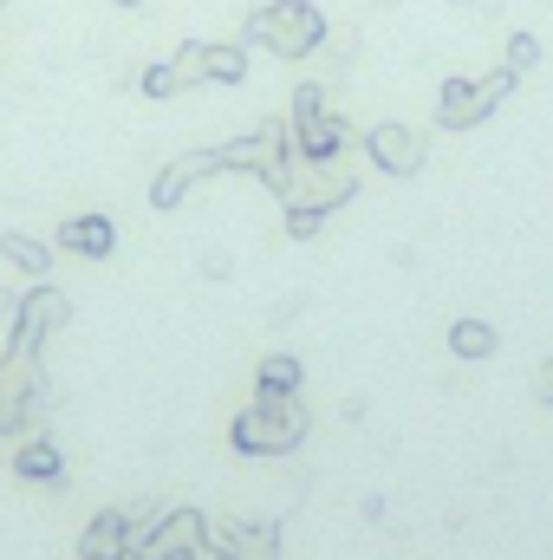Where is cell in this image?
<instances>
[{
  "label": "cell",
  "mask_w": 553,
  "mask_h": 560,
  "mask_svg": "<svg viewBox=\"0 0 553 560\" xmlns=\"http://www.w3.org/2000/svg\"><path fill=\"white\" fill-rule=\"evenodd\" d=\"M515 98V72L502 66V72H489V79H443V92H436V125L443 131H475L482 118H495L502 105Z\"/></svg>",
  "instance_id": "4"
},
{
  "label": "cell",
  "mask_w": 553,
  "mask_h": 560,
  "mask_svg": "<svg viewBox=\"0 0 553 560\" xmlns=\"http://www.w3.org/2000/svg\"><path fill=\"white\" fill-rule=\"evenodd\" d=\"M143 528H150V522L131 515V509H105V515L85 522V535H79V560H131V548H138Z\"/></svg>",
  "instance_id": "7"
},
{
  "label": "cell",
  "mask_w": 553,
  "mask_h": 560,
  "mask_svg": "<svg viewBox=\"0 0 553 560\" xmlns=\"http://www.w3.org/2000/svg\"><path fill=\"white\" fill-rule=\"evenodd\" d=\"M248 79V52L242 46H209V85H242Z\"/></svg>",
  "instance_id": "18"
},
{
  "label": "cell",
  "mask_w": 553,
  "mask_h": 560,
  "mask_svg": "<svg viewBox=\"0 0 553 560\" xmlns=\"http://www.w3.org/2000/svg\"><path fill=\"white\" fill-rule=\"evenodd\" d=\"M138 92H143V98H176V92H183V79H176V66H169V59H150V66L138 72Z\"/></svg>",
  "instance_id": "19"
},
{
  "label": "cell",
  "mask_w": 553,
  "mask_h": 560,
  "mask_svg": "<svg viewBox=\"0 0 553 560\" xmlns=\"http://www.w3.org/2000/svg\"><path fill=\"white\" fill-rule=\"evenodd\" d=\"M299 385H306V365H299L293 352H268L261 372H255V392H261V398H293Z\"/></svg>",
  "instance_id": "14"
},
{
  "label": "cell",
  "mask_w": 553,
  "mask_h": 560,
  "mask_svg": "<svg viewBox=\"0 0 553 560\" xmlns=\"http://www.w3.org/2000/svg\"><path fill=\"white\" fill-rule=\"evenodd\" d=\"M0 255H7L26 280H46V268H52V248H46L39 235H20V229H7V235H0Z\"/></svg>",
  "instance_id": "15"
},
{
  "label": "cell",
  "mask_w": 553,
  "mask_h": 560,
  "mask_svg": "<svg viewBox=\"0 0 553 560\" xmlns=\"http://www.w3.org/2000/svg\"><path fill=\"white\" fill-rule=\"evenodd\" d=\"M59 248L66 255H85V261H105L111 248H118V229H111V215H66L59 222Z\"/></svg>",
  "instance_id": "11"
},
{
  "label": "cell",
  "mask_w": 553,
  "mask_h": 560,
  "mask_svg": "<svg viewBox=\"0 0 553 560\" xmlns=\"http://www.w3.org/2000/svg\"><path fill=\"white\" fill-rule=\"evenodd\" d=\"M534 398H541V405H553V359L534 372Z\"/></svg>",
  "instance_id": "23"
},
{
  "label": "cell",
  "mask_w": 553,
  "mask_h": 560,
  "mask_svg": "<svg viewBox=\"0 0 553 560\" xmlns=\"http://www.w3.org/2000/svg\"><path fill=\"white\" fill-rule=\"evenodd\" d=\"M358 143L385 176H416L423 170V131H411V125H372Z\"/></svg>",
  "instance_id": "8"
},
{
  "label": "cell",
  "mask_w": 553,
  "mask_h": 560,
  "mask_svg": "<svg viewBox=\"0 0 553 560\" xmlns=\"http://www.w3.org/2000/svg\"><path fill=\"white\" fill-rule=\"evenodd\" d=\"M495 346H502V339H495L489 319H456V326H449V352L469 359V365H475V359H495Z\"/></svg>",
  "instance_id": "16"
},
{
  "label": "cell",
  "mask_w": 553,
  "mask_h": 560,
  "mask_svg": "<svg viewBox=\"0 0 553 560\" xmlns=\"http://www.w3.org/2000/svg\"><path fill=\"white\" fill-rule=\"evenodd\" d=\"M169 66H176V79H183V85H209V39L176 46V52H169Z\"/></svg>",
  "instance_id": "17"
},
{
  "label": "cell",
  "mask_w": 553,
  "mask_h": 560,
  "mask_svg": "<svg viewBox=\"0 0 553 560\" xmlns=\"http://www.w3.org/2000/svg\"><path fill=\"white\" fill-rule=\"evenodd\" d=\"M502 66H508L515 79H521V72H534V66H541V39H534V33H515V39L502 46Z\"/></svg>",
  "instance_id": "20"
},
{
  "label": "cell",
  "mask_w": 553,
  "mask_h": 560,
  "mask_svg": "<svg viewBox=\"0 0 553 560\" xmlns=\"http://www.w3.org/2000/svg\"><path fill=\"white\" fill-rule=\"evenodd\" d=\"M222 170V150H189V156H169L163 170H156V183H150V202L156 209H176L202 176H215Z\"/></svg>",
  "instance_id": "9"
},
{
  "label": "cell",
  "mask_w": 553,
  "mask_h": 560,
  "mask_svg": "<svg viewBox=\"0 0 553 560\" xmlns=\"http://www.w3.org/2000/svg\"><path fill=\"white\" fill-rule=\"evenodd\" d=\"M13 476H20V482H59L66 463H59V450L33 430V436H20V450H13Z\"/></svg>",
  "instance_id": "13"
},
{
  "label": "cell",
  "mask_w": 553,
  "mask_h": 560,
  "mask_svg": "<svg viewBox=\"0 0 553 560\" xmlns=\"http://www.w3.org/2000/svg\"><path fill=\"white\" fill-rule=\"evenodd\" d=\"M118 7H143V0H118Z\"/></svg>",
  "instance_id": "25"
},
{
  "label": "cell",
  "mask_w": 553,
  "mask_h": 560,
  "mask_svg": "<svg viewBox=\"0 0 553 560\" xmlns=\"http://www.w3.org/2000/svg\"><path fill=\"white\" fill-rule=\"evenodd\" d=\"M313 112H326V92H319V85H306V92H293V112H286V118L299 125V118H313Z\"/></svg>",
  "instance_id": "22"
},
{
  "label": "cell",
  "mask_w": 553,
  "mask_h": 560,
  "mask_svg": "<svg viewBox=\"0 0 553 560\" xmlns=\"http://www.w3.org/2000/svg\"><path fill=\"white\" fill-rule=\"evenodd\" d=\"M268 189L280 196V209H326L332 215V209L352 202L358 170L345 156H286V170H280Z\"/></svg>",
  "instance_id": "2"
},
{
  "label": "cell",
  "mask_w": 553,
  "mask_h": 560,
  "mask_svg": "<svg viewBox=\"0 0 553 560\" xmlns=\"http://www.w3.org/2000/svg\"><path fill=\"white\" fill-rule=\"evenodd\" d=\"M202 541H209V522H202L196 509H169V515H156L138 535L131 560H189Z\"/></svg>",
  "instance_id": "6"
},
{
  "label": "cell",
  "mask_w": 553,
  "mask_h": 560,
  "mask_svg": "<svg viewBox=\"0 0 553 560\" xmlns=\"http://www.w3.org/2000/svg\"><path fill=\"white\" fill-rule=\"evenodd\" d=\"M319 229H326V209H286V235L293 242H313Z\"/></svg>",
  "instance_id": "21"
},
{
  "label": "cell",
  "mask_w": 553,
  "mask_h": 560,
  "mask_svg": "<svg viewBox=\"0 0 553 560\" xmlns=\"http://www.w3.org/2000/svg\"><path fill=\"white\" fill-rule=\"evenodd\" d=\"M242 39L268 46L280 59H306V52L326 46V13H319L313 0H268V7H255V13L242 20Z\"/></svg>",
  "instance_id": "3"
},
{
  "label": "cell",
  "mask_w": 553,
  "mask_h": 560,
  "mask_svg": "<svg viewBox=\"0 0 553 560\" xmlns=\"http://www.w3.org/2000/svg\"><path fill=\"white\" fill-rule=\"evenodd\" d=\"M66 319H72V300H66L59 287L39 280L33 293H20V313L7 319L13 332H7V352H0V359H39V346H46Z\"/></svg>",
  "instance_id": "5"
},
{
  "label": "cell",
  "mask_w": 553,
  "mask_h": 560,
  "mask_svg": "<svg viewBox=\"0 0 553 560\" xmlns=\"http://www.w3.org/2000/svg\"><path fill=\"white\" fill-rule=\"evenodd\" d=\"M345 150H352V125L339 112H313V118L293 125V156H345Z\"/></svg>",
  "instance_id": "10"
},
{
  "label": "cell",
  "mask_w": 553,
  "mask_h": 560,
  "mask_svg": "<svg viewBox=\"0 0 553 560\" xmlns=\"http://www.w3.org/2000/svg\"><path fill=\"white\" fill-rule=\"evenodd\" d=\"M306 430H313V418H306L299 392H293V398H261V392H255V405L228 423V443H235L242 456H293V450L306 443Z\"/></svg>",
  "instance_id": "1"
},
{
  "label": "cell",
  "mask_w": 553,
  "mask_h": 560,
  "mask_svg": "<svg viewBox=\"0 0 553 560\" xmlns=\"http://www.w3.org/2000/svg\"><path fill=\"white\" fill-rule=\"evenodd\" d=\"M189 560H228V555H222V541L209 535V541H202V548H196V555H189Z\"/></svg>",
  "instance_id": "24"
},
{
  "label": "cell",
  "mask_w": 553,
  "mask_h": 560,
  "mask_svg": "<svg viewBox=\"0 0 553 560\" xmlns=\"http://www.w3.org/2000/svg\"><path fill=\"white\" fill-rule=\"evenodd\" d=\"M215 541H222L228 560H280V528L274 522H235V528H222Z\"/></svg>",
  "instance_id": "12"
}]
</instances>
